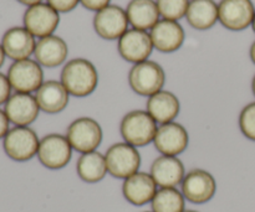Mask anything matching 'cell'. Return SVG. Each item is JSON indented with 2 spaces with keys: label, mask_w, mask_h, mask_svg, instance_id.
Masks as SVG:
<instances>
[{
  "label": "cell",
  "mask_w": 255,
  "mask_h": 212,
  "mask_svg": "<svg viewBox=\"0 0 255 212\" xmlns=\"http://www.w3.org/2000/svg\"><path fill=\"white\" fill-rule=\"evenodd\" d=\"M61 82L69 94L86 97L96 89L99 73L92 62L86 59H74L61 71Z\"/></svg>",
  "instance_id": "6da1fadb"
},
{
  "label": "cell",
  "mask_w": 255,
  "mask_h": 212,
  "mask_svg": "<svg viewBox=\"0 0 255 212\" xmlns=\"http://www.w3.org/2000/svg\"><path fill=\"white\" fill-rule=\"evenodd\" d=\"M158 129L156 121L147 111H131L122 118L120 132L126 143L133 146H144L153 141Z\"/></svg>",
  "instance_id": "7a4b0ae2"
},
{
  "label": "cell",
  "mask_w": 255,
  "mask_h": 212,
  "mask_svg": "<svg viewBox=\"0 0 255 212\" xmlns=\"http://www.w3.org/2000/svg\"><path fill=\"white\" fill-rule=\"evenodd\" d=\"M166 82V73L161 65L154 61L139 62L133 65L128 73L129 87L134 93L143 97H151L162 91Z\"/></svg>",
  "instance_id": "3957f363"
},
{
  "label": "cell",
  "mask_w": 255,
  "mask_h": 212,
  "mask_svg": "<svg viewBox=\"0 0 255 212\" xmlns=\"http://www.w3.org/2000/svg\"><path fill=\"white\" fill-rule=\"evenodd\" d=\"M107 171L116 179H127L136 174L141 166V155L136 146L126 143H116L105 154Z\"/></svg>",
  "instance_id": "277c9868"
},
{
  "label": "cell",
  "mask_w": 255,
  "mask_h": 212,
  "mask_svg": "<svg viewBox=\"0 0 255 212\" xmlns=\"http://www.w3.org/2000/svg\"><path fill=\"white\" fill-rule=\"evenodd\" d=\"M102 128L95 119L90 117L77 118L67 127L66 138L72 149L85 154L95 151L102 141Z\"/></svg>",
  "instance_id": "5b68a950"
},
{
  "label": "cell",
  "mask_w": 255,
  "mask_h": 212,
  "mask_svg": "<svg viewBox=\"0 0 255 212\" xmlns=\"http://www.w3.org/2000/svg\"><path fill=\"white\" fill-rule=\"evenodd\" d=\"M40 141L29 127H14L2 139L5 154L14 161H27L37 154Z\"/></svg>",
  "instance_id": "8992f818"
},
{
  "label": "cell",
  "mask_w": 255,
  "mask_h": 212,
  "mask_svg": "<svg viewBox=\"0 0 255 212\" xmlns=\"http://www.w3.org/2000/svg\"><path fill=\"white\" fill-rule=\"evenodd\" d=\"M72 146L66 136L52 133L40 139L37 159L45 168L59 170L69 164L72 155Z\"/></svg>",
  "instance_id": "52a82bcc"
},
{
  "label": "cell",
  "mask_w": 255,
  "mask_h": 212,
  "mask_svg": "<svg viewBox=\"0 0 255 212\" xmlns=\"http://www.w3.org/2000/svg\"><path fill=\"white\" fill-rule=\"evenodd\" d=\"M7 79L10 86L17 93H31L36 92L44 83V72L41 65L34 60H20L14 61L7 71Z\"/></svg>",
  "instance_id": "ba28073f"
},
{
  "label": "cell",
  "mask_w": 255,
  "mask_h": 212,
  "mask_svg": "<svg viewBox=\"0 0 255 212\" xmlns=\"http://www.w3.org/2000/svg\"><path fill=\"white\" fill-rule=\"evenodd\" d=\"M255 7L252 0H221L218 20L226 29L242 31L253 24Z\"/></svg>",
  "instance_id": "9c48e42d"
},
{
  "label": "cell",
  "mask_w": 255,
  "mask_h": 212,
  "mask_svg": "<svg viewBox=\"0 0 255 212\" xmlns=\"http://www.w3.org/2000/svg\"><path fill=\"white\" fill-rule=\"evenodd\" d=\"M181 186L184 199L196 205L208 203L217 191L216 179L203 169H193L186 174Z\"/></svg>",
  "instance_id": "30bf717a"
},
{
  "label": "cell",
  "mask_w": 255,
  "mask_h": 212,
  "mask_svg": "<svg viewBox=\"0 0 255 212\" xmlns=\"http://www.w3.org/2000/svg\"><path fill=\"white\" fill-rule=\"evenodd\" d=\"M60 15L49 4L32 5L27 7L24 14V27L32 35L42 39L51 36L57 29Z\"/></svg>",
  "instance_id": "8fae6325"
},
{
  "label": "cell",
  "mask_w": 255,
  "mask_h": 212,
  "mask_svg": "<svg viewBox=\"0 0 255 212\" xmlns=\"http://www.w3.org/2000/svg\"><path fill=\"white\" fill-rule=\"evenodd\" d=\"M128 24L126 10L117 5H109L94 17L95 31L105 40L120 39L127 31Z\"/></svg>",
  "instance_id": "7c38bea8"
},
{
  "label": "cell",
  "mask_w": 255,
  "mask_h": 212,
  "mask_svg": "<svg viewBox=\"0 0 255 212\" xmlns=\"http://www.w3.org/2000/svg\"><path fill=\"white\" fill-rule=\"evenodd\" d=\"M117 47L125 61L136 65L148 60L153 50V44L151 36L146 31L129 29L120 37Z\"/></svg>",
  "instance_id": "4fadbf2b"
},
{
  "label": "cell",
  "mask_w": 255,
  "mask_h": 212,
  "mask_svg": "<svg viewBox=\"0 0 255 212\" xmlns=\"http://www.w3.org/2000/svg\"><path fill=\"white\" fill-rule=\"evenodd\" d=\"M153 143L162 155L177 156L188 146V132L182 124L176 122L161 124L156 132Z\"/></svg>",
  "instance_id": "5bb4252c"
},
{
  "label": "cell",
  "mask_w": 255,
  "mask_h": 212,
  "mask_svg": "<svg viewBox=\"0 0 255 212\" xmlns=\"http://www.w3.org/2000/svg\"><path fill=\"white\" fill-rule=\"evenodd\" d=\"M10 123L15 127H29L36 121L40 107L31 93H15L10 96L4 108Z\"/></svg>",
  "instance_id": "9a60e30c"
},
{
  "label": "cell",
  "mask_w": 255,
  "mask_h": 212,
  "mask_svg": "<svg viewBox=\"0 0 255 212\" xmlns=\"http://www.w3.org/2000/svg\"><path fill=\"white\" fill-rule=\"evenodd\" d=\"M157 193V184L151 174L137 171L122 184L124 198L134 206H143L151 203Z\"/></svg>",
  "instance_id": "2e32d148"
},
{
  "label": "cell",
  "mask_w": 255,
  "mask_h": 212,
  "mask_svg": "<svg viewBox=\"0 0 255 212\" xmlns=\"http://www.w3.org/2000/svg\"><path fill=\"white\" fill-rule=\"evenodd\" d=\"M149 36L154 49L163 54H171L183 45L184 30L177 21L163 19L152 27Z\"/></svg>",
  "instance_id": "e0dca14e"
},
{
  "label": "cell",
  "mask_w": 255,
  "mask_h": 212,
  "mask_svg": "<svg viewBox=\"0 0 255 212\" xmlns=\"http://www.w3.org/2000/svg\"><path fill=\"white\" fill-rule=\"evenodd\" d=\"M149 174L159 188H176L183 181L186 170L177 156L161 155L152 163Z\"/></svg>",
  "instance_id": "ac0fdd59"
},
{
  "label": "cell",
  "mask_w": 255,
  "mask_h": 212,
  "mask_svg": "<svg viewBox=\"0 0 255 212\" xmlns=\"http://www.w3.org/2000/svg\"><path fill=\"white\" fill-rule=\"evenodd\" d=\"M34 37L25 27L15 26L9 29L1 40L5 55L14 61L29 59L30 55L34 54L36 46Z\"/></svg>",
  "instance_id": "d6986e66"
},
{
  "label": "cell",
  "mask_w": 255,
  "mask_h": 212,
  "mask_svg": "<svg viewBox=\"0 0 255 212\" xmlns=\"http://www.w3.org/2000/svg\"><path fill=\"white\" fill-rule=\"evenodd\" d=\"M69 92L59 81H46L35 93L40 111L49 114H56L64 111L69 104Z\"/></svg>",
  "instance_id": "ffe728a7"
},
{
  "label": "cell",
  "mask_w": 255,
  "mask_h": 212,
  "mask_svg": "<svg viewBox=\"0 0 255 212\" xmlns=\"http://www.w3.org/2000/svg\"><path fill=\"white\" fill-rule=\"evenodd\" d=\"M147 113L156 121V123H171L181 111V103L174 93L169 91H159L147 101Z\"/></svg>",
  "instance_id": "44dd1931"
},
{
  "label": "cell",
  "mask_w": 255,
  "mask_h": 212,
  "mask_svg": "<svg viewBox=\"0 0 255 212\" xmlns=\"http://www.w3.org/2000/svg\"><path fill=\"white\" fill-rule=\"evenodd\" d=\"M35 59L41 66L57 67L64 64L69 55L67 44L59 36H46L40 39L35 46Z\"/></svg>",
  "instance_id": "7402d4cb"
},
{
  "label": "cell",
  "mask_w": 255,
  "mask_h": 212,
  "mask_svg": "<svg viewBox=\"0 0 255 212\" xmlns=\"http://www.w3.org/2000/svg\"><path fill=\"white\" fill-rule=\"evenodd\" d=\"M128 22L133 29H152L159 21V11L154 0H131L126 7Z\"/></svg>",
  "instance_id": "603a6c76"
},
{
  "label": "cell",
  "mask_w": 255,
  "mask_h": 212,
  "mask_svg": "<svg viewBox=\"0 0 255 212\" xmlns=\"http://www.w3.org/2000/svg\"><path fill=\"white\" fill-rule=\"evenodd\" d=\"M186 17L193 29L208 30L218 20V5L214 0H192Z\"/></svg>",
  "instance_id": "cb8c5ba5"
},
{
  "label": "cell",
  "mask_w": 255,
  "mask_h": 212,
  "mask_svg": "<svg viewBox=\"0 0 255 212\" xmlns=\"http://www.w3.org/2000/svg\"><path fill=\"white\" fill-rule=\"evenodd\" d=\"M76 170L80 179L89 184L99 183L109 173L105 155L96 150L82 154L77 160Z\"/></svg>",
  "instance_id": "d4e9b609"
},
{
  "label": "cell",
  "mask_w": 255,
  "mask_h": 212,
  "mask_svg": "<svg viewBox=\"0 0 255 212\" xmlns=\"http://www.w3.org/2000/svg\"><path fill=\"white\" fill-rule=\"evenodd\" d=\"M151 206L152 212H183L186 199L176 188H161L152 199Z\"/></svg>",
  "instance_id": "484cf974"
},
{
  "label": "cell",
  "mask_w": 255,
  "mask_h": 212,
  "mask_svg": "<svg viewBox=\"0 0 255 212\" xmlns=\"http://www.w3.org/2000/svg\"><path fill=\"white\" fill-rule=\"evenodd\" d=\"M156 4L159 15L163 16V19L172 21L186 16L189 6L188 0H156Z\"/></svg>",
  "instance_id": "4316f807"
},
{
  "label": "cell",
  "mask_w": 255,
  "mask_h": 212,
  "mask_svg": "<svg viewBox=\"0 0 255 212\" xmlns=\"http://www.w3.org/2000/svg\"><path fill=\"white\" fill-rule=\"evenodd\" d=\"M239 128L246 138L255 141V102L247 104L239 114Z\"/></svg>",
  "instance_id": "83f0119b"
},
{
  "label": "cell",
  "mask_w": 255,
  "mask_h": 212,
  "mask_svg": "<svg viewBox=\"0 0 255 212\" xmlns=\"http://www.w3.org/2000/svg\"><path fill=\"white\" fill-rule=\"evenodd\" d=\"M80 0H47V4L57 12H69L77 6Z\"/></svg>",
  "instance_id": "f1b7e54d"
},
{
  "label": "cell",
  "mask_w": 255,
  "mask_h": 212,
  "mask_svg": "<svg viewBox=\"0 0 255 212\" xmlns=\"http://www.w3.org/2000/svg\"><path fill=\"white\" fill-rule=\"evenodd\" d=\"M11 86L7 79V76L0 73V106L6 103L7 99L11 96Z\"/></svg>",
  "instance_id": "f546056e"
},
{
  "label": "cell",
  "mask_w": 255,
  "mask_h": 212,
  "mask_svg": "<svg viewBox=\"0 0 255 212\" xmlns=\"http://www.w3.org/2000/svg\"><path fill=\"white\" fill-rule=\"evenodd\" d=\"M110 1H111V0H80V2H81L86 9L92 10V11L96 12L105 9L106 6H109Z\"/></svg>",
  "instance_id": "4dcf8cb0"
},
{
  "label": "cell",
  "mask_w": 255,
  "mask_h": 212,
  "mask_svg": "<svg viewBox=\"0 0 255 212\" xmlns=\"http://www.w3.org/2000/svg\"><path fill=\"white\" fill-rule=\"evenodd\" d=\"M9 119H7L6 114L2 109H0V139H4V137L6 136L9 129Z\"/></svg>",
  "instance_id": "1f68e13d"
},
{
  "label": "cell",
  "mask_w": 255,
  "mask_h": 212,
  "mask_svg": "<svg viewBox=\"0 0 255 212\" xmlns=\"http://www.w3.org/2000/svg\"><path fill=\"white\" fill-rule=\"evenodd\" d=\"M20 4L27 5V6H32V5H36L41 2V0H17Z\"/></svg>",
  "instance_id": "d6a6232c"
},
{
  "label": "cell",
  "mask_w": 255,
  "mask_h": 212,
  "mask_svg": "<svg viewBox=\"0 0 255 212\" xmlns=\"http://www.w3.org/2000/svg\"><path fill=\"white\" fill-rule=\"evenodd\" d=\"M249 55H251V60L252 62L255 65V41L252 44L251 50H249Z\"/></svg>",
  "instance_id": "836d02e7"
},
{
  "label": "cell",
  "mask_w": 255,
  "mask_h": 212,
  "mask_svg": "<svg viewBox=\"0 0 255 212\" xmlns=\"http://www.w3.org/2000/svg\"><path fill=\"white\" fill-rule=\"evenodd\" d=\"M5 56H6V55H5L4 49H2L1 44H0V67H1V66H2V64H4V61H5Z\"/></svg>",
  "instance_id": "e575fe53"
},
{
  "label": "cell",
  "mask_w": 255,
  "mask_h": 212,
  "mask_svg": "<svg viewBox=\"0 0 255 212\" xmlns=\"http://www.w3.org/2000/svg\"><path fill=\"white\" fill-rule=\"evenodd\" d=\"M252 89H253V93H254V96H255V76H254V78H253V82H252Z\"/></svg>",
  "instance_id": "d590c367"
},
{
  "label": "cell",
  "mask_w": 255,
  "mask_h": 212,
  "mask_svg": "<svg viewBox=\"0 0 255 212\" xmlns=\"http://www.w3.org/2000/svg\"><path fill=\"white\" fill-rule=\"evenodd\" d=\"M252 26H253V30L255 32V16H254V20H253V24H252Z\"/></svg>",
  "instance_id": "8d00e7d4"
},
{
  "label": "cell",
  "mask_w": 255,
  "mask_h": 212,
  "mask_svg": "<svg viewBox=\"0 0 255 212\" xmlns=\"http://www.w3.org/2000/svg\"><path fill=\"white\" fill-rule=\"evenodd\" d=\"M183 212H198V211H193V210H188V211H187V210H184Z\"/></svg>",
  "instance_id": "74e56055"
},
{
  "label": "cell",
  "mask_w": 255,
  "mask_h": 212,
  "mask_svg": "<svg viewBox=\"0 0 255 212\" xmlns=\"http://www.w3.org/2000/svg\"><path fill=\"white\" fill-rule=\"evenodd\" d=\"M144 212H148V211H144ZM152 212V211H151Z\"/></svg>",
  "instance_id": "f35d334b"
}]
</instances>
